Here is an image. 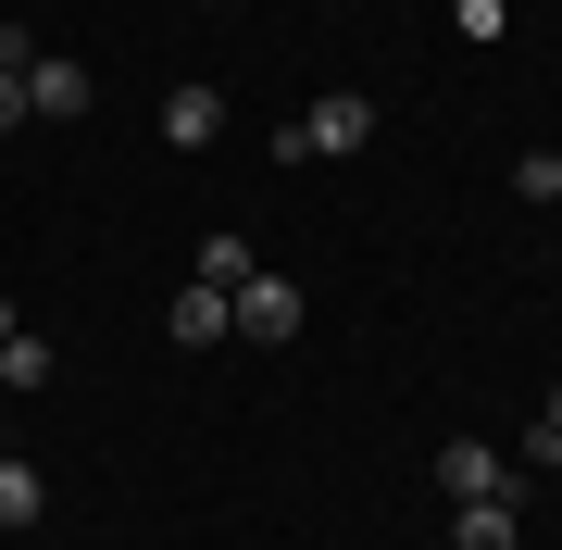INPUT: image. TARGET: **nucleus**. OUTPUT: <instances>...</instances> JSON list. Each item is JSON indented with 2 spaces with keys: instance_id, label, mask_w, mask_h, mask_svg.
<instances>
[{
  "instance_id": "obj_10",
  "label": "nucleus",
  "mask_w": 562,
  "mask_h": 550,
  "mask_svg": "<svg viewBox=\"0 0 562 550\" xmlns=\"http://www.w3.org/2000/svg\"><path fill=\"white\" fill-rule=\"evenodd\" d=\"M201 288H250V238H238V225L201 238Z\"/></svg>"
},
{
  "instance_id": "obj_9",
  "label": "nucleus",
  "mask_w": 562,
  "mask_h": 550,
  "mask_svg": "<svg viewBox=\"0 0 562 550\" xmlns=\"http://www.w3.org/2000/svg\"><path fill=\"white\" fill-rule=\"evenodd\" d=\"M38 501H50V489H38V463H13V450H0V538L38 526Z\"/></svg>"
},
{
  "instance_id": "obj_13",
  "label": "nucleus",
  "mask_w": 562,
  "mask_h": 550,
  "mask_svg": "<svg viewBox=\"0 0 562 550\" xmlns=\"http://www.w3.org/2000/svg\"><path fill=\"white\" fill-rule=\"evenodd\" d=\"M538 426H550V438H562V388H550V413H538Z\"/></svg>"
},
{
  "instance_id": "obj_12",
  "label": "nucleus",
  "mask_w": 562,
  "mask_h": 550,
  "mask_svg": "<svg viewBox=\"0 0 562 550\" xmlns=\"http://www.w3.org/2000/svg\"><path fill=\"white\" fill-rule=\"evenodd\" d=\"M525 450H538V475H562V438H550V426H538V438H525Z\"/></svg>"
},
{
  "instance_id": "obj_7",
  "label": "nucleus",
  "mask_w": 562,
  "mask_h": 550,
  "mask_svg": "<svg viewBox=\"0 0 562 550\" xmlns=\"http://www.w3.org/2000/svg\"><path fill=\"white\" fill-rule=\"evenodd\" d=\"M63 375V350L38 338V326H13V338H0V388H50Z\"/></svg>"
},
{
  "instance_id": "obj_6",
  "label": "nucleus",
  "mask_w": 562,
  "mask_h": 550,
  "mask_svg": "<svg viewBox=\"0 0 562 550\" xmlns=\"http://www.w3.org/2000/svg\"><path fill=\"white\" fill-rule=\"evenodd\" d=\"M176 338H188V350L238 338V301H225V288H176Z\"/></svg>"
},
{
  "instance_id": "obj_2",
  "label": "nucleus",
  "mask_w": 562,
  "mask_h": 550,
  "mask_svg": "<svg viewBox=\"0 0 562 550\" xmlns=\"http://www.w3.org/2000/svg\"><path fill=\"white\" fill-rule=\"evenodd\" d=\"M88 101H101V76H88V63H63V50H38V63H25V113H50V125H76Z\"/></svg>"
},
{
  "instance_id": "obj_11",
  "label": "nucleus",
  "mask_w": 562,
  "mask_h": 550,
  "mask_svg": "<svg viewBox=\"0 0 562 550\" xmlns=\"http://www.w3.org/2000/svg\"><path fill=\"white\" fill-rule=\"evenodd\" d=\"M13 125H25V76H0V138H13Z\"/></svg>"
},
{
  "instance_id": "obj_4",
  "label": "nucleus",
  "mask_w": 562,
  "mask_h": 550,
  "mask_svg": "<svg viewBox=\"0 0 562 550\" xmlns=\"http://www.w3.org/2000/svg\"><path fill=\"white\" fill-rule=\"evenodd\" d=\"M438 489H450V501H513V475H501L487 438H450V450H438Z\"/></svg>"
},
{
  "instance_id": "obj_5",
  "label": "nucleus",
  "mask_w": 562,
  "mask_h": 550,
  "mask_svg": "<svg viewBox=\"0 0 562 550\" xmlns=\"http://www.w3.org/2000/svg\"><path fill=\"white\" fill-rule=\"evenodd\" d=\"M162 138H176V150H213L225 138V88H162Z\"/></svg>"
},
{
  "instance_id": "obj_8",
  "label": "nucleus",
  "mask_w": 562,
  "mask_h": 550,
  "mask_svg": "<svg viewBox=\"0 0 562 550\" xmlns=\"http://www.w3.org/2000/svg\"><path fill=\"white\" fill-rule=\"evenodd\" d=\"M462 550H525V526H513V501H462V526H450Z\"/></svg>"
},
{
  "instance_id": "obj_1",
  "label": "nucleus",
  "mask_w": 562,
  "mask_h": 550,
  "mask_svg": "<svg viewBox=\"0 0 562 550\" xmlns=\"http://www.w3.org/2000/svg\"><path fill=\"white\" fill-rule=\"evenodd\" d=\"M350 150H375V101L362 88H325V101H301L276 125V164L301 176V164H350Z\"/></svg>"
},
{
  "instance_id": "obj_14",
  "label": "nucleus",
  "mask_w": 562,
  "mask_h": 550,
  "mask_svg": "<svg viewBox=\"0 0 562 550\" xmlns=\"http://www.w3.org/2000/svg\"><path fill=\"white\" fill-rule=\"evenodd\" d=\"M0 338H13V301H0Z\"/></svg>"
},
{
  "instance_id": "obj_3",
  "label": "nucleus",
  "mask_w": 562,
  "mask_h": 550,
  "mask_svg": "<svg viewBox=\"0 0 562 550\" xmlns=\"http://www.w3.org/2000/svg\"><path fill=\"white\" fill-rule=\"evenodd\" d=\"M225 301H238V338H262V350L301 338V288L288 276H250V288H225Z\"/></svg>"
}]
</instances>
